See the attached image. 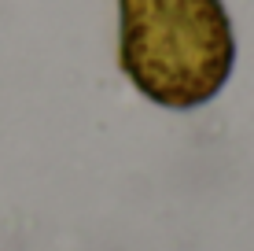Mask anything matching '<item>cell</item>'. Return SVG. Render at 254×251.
<instances>
[{
    "label": "cell",
    "mask_w": 254,
    "mask_h": 251,
    "mask_svg": "<svg viewBox=\"0 0 254 251\" xmlns=\"http://www.w3.org/2000/svg\"><path fill=\"white\" fill-rule=\"evenodd\" d=\"M118 59L151 103L191 111L232 74V19L221 0H118Z\"/></svg>",
    "instance_id": "6da1fadb"
}]
</instances>
